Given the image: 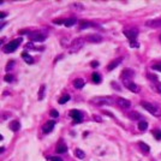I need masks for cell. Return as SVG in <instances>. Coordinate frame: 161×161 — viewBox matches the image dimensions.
Wrapping results in <instances>:
<instances>
[{"mask_svg": "<svg viewBox=\"0 0 161 161\" xmlns=\"http://www.w3.org/2000/svg\"><path fill=\"white\" fill-rule=\"evenodd\" d=\"M84 84H85V82L82 78H77L73 81V87H75L76 89H82L83 87H84Z\"/></svg>", "mask_w": 161, "mask_h": 161, "instance_id": "9a60e30c", "label": "cell"}, {"mask_svg": "<svg viewBox=\"0 0 161 161\" xmlns=\"http://www.w3.org/2000/svg\"><path fill=\"white\" fill-rule=\"evenodd\" d=\"M22 58L24 59V61H25V63H28V64H34V59H33V57H31V55L28 54L27 52H23V53H22Z\"/></svg>", "mask_w": 161, "mask_h": 161, "instance_id": "ac0fdd59", "label": "cell"}, {"mask_svg": "<svg viewBox=\"0 0 161 161\" xmlns=\"http://www.w3.org/2000/svg\"><path fill=\"white\" fill-rule=\"evenodd\" d=\"M160 41H161V35H160Z\"/></svg>", "mask_w": 161, "mask_h": 161, "instance_id": "f35d334b", "label": "cell"}, {"mask_svg": "<svg viewBox=\"0 0 161 161\" xmlns=\"http://www.w3.org/2000/svg\"><path fill=\"white\" fill-rule=\"evenodd\" d=\"M91 78H93V82L94 83H100L101 82V76L99 75L98 72H94L93 76H91Z\"/></svg>", "mask_w": 161, "mask_h": 161, "instance_id": "cb8c5ba5", "label": "cell"}, {"mask_svg": "<svg viewBox=\"0 0 161 161\" xmlns=\"http://www.w3.org/2000/svg\"><path fill=\"white\" fill-rule=\"evenodd\" d=\"M76 18H67L66 20H64V25L65 27H67V28H70V27H72L73 24H76Z\"/></svg>", "mask_w": 161, "mask_h": 161, "instance_id": "44dd1931", "label": "cell"}, {"mask_svg": "<svg viewBox=\"0 0 161 161\" xmlns=\"http://www.w3.org/2000/svg\"><path fill=\"white\" fill-rule=\"evenodd\" d=\"M91 66H93V67H98L99 63H98V61H93V63H91Z\"/></svg>", "mask_w": 161, "mask_h": 161, "instance_id": "8d00e7d4", "label": "cell"}, {"mask_svg": "<svg viewBox=\"0 0 161 161\" xmlns=\"http://www.w3.org/2000/svg\"><path fill=\"white\" fill-rule=\"evenodd\" d=\"M12 79H13V77H12L11 75H8V73H7V75L5 76V81H6V82H11Z\"/></svg>", "mask_w": 161, "mask_h": 161, "instance_id": "d6a6232c", "label": "cell"}, {"mask_svg": "<svg viewBox=\"0 0 161 161\" xmlns=\"http://www.w3.org/2000/svg\"><path fill=\"white\" fill-rule=\"evenodd\" d=\"M54 125H55V122L54 120H51V122H47L42 127V131L43 134H49L52 130L54 129Z\"/></svg>", "mask_w": 161, "mask_h": 161, "instance_id": "52a82bcc", "label": "cell"}, {"mask_svg": "<svg viewBox=\"0 0 161 161\" xmlns=\"http://www.w3.org/2000/svg\"><path fill=\"white\" fill-rule=\"evenodd\" d=\"M147 127H148V123L145 122V120H141V122L138 123V130L144 131V130H147Z\"/></svg>", "mask_w": 161, "mask_h": 161, "instance_id": "7402d4cb", "label": "cell"}, {"mask_svg": "<svg viewBox=\"0 0 161 161\" xmlns=\"http://www.w3.org/2000/svg\"><path fill=\"white\" fill-rule=\"evenodd\" d=\"M124 85H125L129 90L134 91V93H138V91H139L138 85L135 82H132V81H125V82H124Z\"/></svg>", "mask_w": 161, "mask_h": 161, "instance_id": "8992f818", "label": "cell"}, {"mask_svg": "<svg viewBox=\"0 0 161 161\" xmlns=\"http://www.w3.org/2000/svg\"><path fill=\"white\" fill-rule=\"evenodd\" d=\"M123 61V58H118V59H115V60H113V61H111L108 65H107V70L108 71H112V70H114L115 67L118 66L119 64Z\"/></svg>", "mask_w": 161, "mask_h": 161, "instance_id": "7c38bea8", "label": "cell"}, {"mask_svg": "<svg viewBox=\"0 0 161 161\" xmlns=\"http://www.w3.org/2000/svg\"><path fill=\"white\" fill-rule=\"evenodd\" d=\"M13 64H15V61H11V64H10V65H7V66H6V69H7V71L10 70V69H11L12 66H13Z\"/></svg>", "mask_w": 161, "mask_h": 161, "instance_id": "74e56055", "label": "cell"}, {"mask_svg": "<svg viewBox=\"0 0 161 161\" xmlns=\"http://www.w3.org/2000/svg\"><path fill=\"white\" fill-rule=\"evenodd\" d=\"M93 119H94L95 122H98V123H101V122H102V118H101V117H99V115H95V114L93 115Z\"/></svg>", "mask_w": 161, "mask_h": 161, "instance_id": "1f68e13d", "label": "cell"}, {"mask_svg": "<svg viewBox=\"0 0 161 161\" xmlns=\"http://www.w3.org/2000/svg\"><path fill=\"white\" fill-rule=\"evenodd\" d=\"M153 135L155 136V138H156L157 141L159 139H161V130H153Z\"/></svg>", "mask_w": 161, "mask_h": 161, "instance_id": "4316f807", "label": "cell"}, {"mask_svg": "<svg viewBox=\"0 0 161 161\" xmlns=\"http://www.w3.org/2000/svg\"><path fill=\"white\" fill-rule=\"evenodd\" d=\"M45 89H46V87L43 85H41L40 87V91H39V100H42L43 99V96H45Z\"/></svg>", "mask_w": 161, "mask_h": 161, "instance_id": "484cf974", "label": "cell"}, {"mask_svg": "<svg viewBox=\"0 0 161 161\" xmlns=\"http://www.w3.org/2000/svg\"><path fill=\"white\" fill-rule=\"evenodd\" d=\"M75 155H76V157H77V159H81V160L85 159V153H84L82 149H79V148L75 149Z\"/></svg>", "mask_w": 161, "mask_h": 161, "instance_id": "d6986e66", "label": "cell"}, {"mask_svg": "<svg viewBox=\"0 0 161 161\" xmlns=\"http://www.w3.org/2000/svg\"><path fill=\"white\" fill-rule=\"evenodd\" d=\"M6 16H7V13H6V12H0V18H5Z\"/></svg>", "mask_w": 161, "mask_h": 161, "instance_id": "e575fe53", "label": "cell"}, {"mask_svg": "<svg viewBox=\"0 0 161 161\" xmlns=\"http://www.w3.org/2000/svg\"><path fill=\"white\" fill-rule=\"evenodd\" d=\"M152 69H153V70L159 71V72H161V63H159V64H154L153 66H152Z\"/></svg>", "mask_w": 161, "mask_h": 161, "instance_id": "4dcf8cb0", "label": "cell"}, {"mask_svg": "<svg viewBox=\"0 0 161 161\" xmlns=\"http://www.w3.org/2000/svg\"><path fill=\"white\" fill-rule=\"evenodd\" d=\"M20 42H22V39H16V40H13V41H11V42H8L4 47L5 53H12V52H15L17 48L19 47Z\"/></svg>", "mask_w": 161, "mask_h": 161, "instance_id": "7a4b0ae2", "label": "cell"}, {"mask_svg": "<svg viewBox=\"0 0 161 161\" xmlns=\"http://www.w3.org/2000/svg\"><path fill=\"white\" fill-rule=\"evenodd\" d=\"M124 35H125L127 39L131 40V41H134V40L137 37V31H136V30H134V29H130V30H124Z\"/></svg>", "mask_w": 161, "mask_h": 161, "instance_id": "8fae6325", "label": "cell"}, {"mask_svg": "<svg viewBox=\"0 0 161 161\" xmlns=\"http://www.w3.org/2000/svg\"><path fill=\"white\" fill-rule=\"evenodd\" d=\"M94 102L95 103H98V105H111L112 102H111V99L110 98H96L94 99Z\"/></svg>", "mask_w": 161, "mask_h": 161, "instance_id": "4fadbf2b", "label": "cell"}, {"mask_svg": "<svg viewBox=\"0 0 161 161\" xmlns=\"http://www.w3.org/2000/svg\"><path fill=\"white\" fill-rule=\"evenodd\" d=\"M84 41L85 40L84 39H76V40H73L72 41V43H71V53H77V52L81 49V48L83 47V45H84Z\"/></svg>", "mask_w": 161, "mask_h": 161, "instance_id": "3957f363", "label": "cell"}, {"mask_svg": "<svg viewBox=\"0 0 161 161\" xmlns=\"http://www.w3.org/2000/svg\"><path fill=\"white\" fill-rule=\"evenodd\" d=\"M29 39L34 41V42H43L46 40V36L43 35L42 33H37V31H34V33H30L29 34Z\"/></svg>", "mask_w": 161, "mask_h": 161, "instance_id": "277c9868", "label": "cell"}, {"mask_svg": "<svg viewBox=\"0 0 161 161\" xmlns=\"http://www.w3.org/2000/svg\"><path fill=\"white\" fill-rule=\"evenodd\" d=\"M138 145H139V147H141V149H142V152H143V150H144V153H148V152H149V147H148V145L145 144V143H143V142H139V143H138Z\"/></svg>", "mask_w": 161, "mask_h": 161, "instance_id": "d4e9b609", "label": "cell"}, {"mask_svg": "<svg viewBox=\"0 0 161 161\" xmlns=\"http://www.w3.org/2000/svg\"><path fill=\"white\" fill-rule=\"evenodd\" d=\"M48 160L49 161H63L60 157H54V156H52V157H48Z\"/></svg>", "mask_w": 161, "mask_h": 161, "instance_id": "836d02e7", "label": "cell"}, {"mask_svg": "<svg viewBox=\"0 0 161 161\" xmlns=\"http://www.w3.org/2000/svg\"><path fill=\"white\" fill-rule=\"evenodd\" d=\"M49 114H51V117H53V118H58V117H59V112L57 110H51Z\"/></svg>", "mask_w": 161, "mask_h": 161, "instance_id": "f546056e", "label": "cell"}, {"mask_svg": "<svg viewBox=\"0 0 161 161\" xmlns=\"http://www.w3.org/2000/svg\"><path fill=\"white\" fill-rule=\"evenodd\" d=\"M84 40L91 43H99L102 41V36L99 35V34H89V35H87L84 37Z\"/></svg>", "mask_w": 161, "mask_h": 161, "instance_id": "5b68a950", "label": "cell"}, {"mask_svg": "<svg viewBox=\"0 0 161 161\" xmlns=\"http://www.w3.org/2000/svg\"><path fill=\"white\" fill-rule=\"evenodd\" d=\"M10 129L12 130V131H15V132H16V131H18V130L20 129V124H19V122H18V120H12L11 123H10Z\"/></svg>", "mask_w": 161, "mask_h": 161, "instance_id": "2e32d148", "label": "cell"}, {"mask_svg": "<svg viewBox=\"0 0 161 161\" xmlns=\"http://www.w3.org/2000/svg\"><path fill=\"white\" fill-rule=\"evenodd\" d=\"M79 23H81V25H79V27H81V29H84V28L90 27V24H91V23H89V22H85V20H81Z\"/></svg>", "mask_w": 161, "mask_h": 161, "instance_id": "f1b7e54d", "label": "cell"}, {"mask_svg": "<svg viewBox=\"0 0 161 161\" xmlns=\"http://www.w3.org/2000/svg\"><path fill=\"white\" fill-rule=\"evenodd\" d=\"M147 27L150 28H161V19H153L147 22Z\"/></svg>", "mask_w": 161, "mask_h": 161, "instance_id": "5bb4252c", "label": "cell"}, {"mask_svg": "<svg viewBox=\"0 0 161 161\" xmlns=\"http://www.w3.org/2000/svg\"><path fill=\"white\" fill-rule=\"evenodd\" d=\"M141 106L143 107L145 111H148L150 114H153L155 117H161V110L159 107L155 106V105H153V103L147 102V101H141Z\"/></svg>", "mask_w": 161, "mask_h": 161, "instance_id": "6da1fadb", "label": "cell"}, {"mask_svg": "<svg viewBox=\"0 0 161 161\" xmlns=\"http://www.w3.org/2000/svg\"><path fill=\"white\" fill-rule=\"evenodd\" d=\"M117 103H118V105L122 107V108H130V106H131V102H130L129 100L123 99V98L117 99Z\"/></svg>", "mask_w": 161, "mask_h": 161, "instance_id": "9c48e42d", "label": "cell"}, {"mask_svg": "<svg viewBox=\"0 0 161 161\" xmlns=\"http://www.w3.org/2000/svg\"><path fill=\"white\" fill-rule=\"evenodd\" d=\"M130 46H131V47H138V45H137V42H136V41H131V45H130Z\"/></svg>", "mask_w": 161, "mask_h": 161, "instance_id": "d590c367", "label": "cell"}, {"mask_svg": "<svg viewBox=\"0 0 161 161\" xmlns=\"http://www.w3.org/2000/svg\"><path fill=\"white\" fill-rule=\"evenodd\" d=\"M69 100H70V95L65 94V95H63V96L59 99V103H60V105H64V103H66Z\"/></svg>", "mask_w": 161, "mask_h": 161, "instance_id": "603a6c76", "label": "cell"}, {"mask_svg": "<svg viewBox=\"0 0 161 161\" xmlns=\"http://www.w3.org/2000/svg\"><path fill=\"white\" fill-rule=\"evenodd\" d=\"M70 115L73 118V120H75L73 123H81V122H82V113H81L79 111L72 110L70 112Z\"/></svg>", "mask_w": 161, "mask_h": 161, "instance_id": "ba28073f", "label": "cell"}, {"mask_svg": "<svg viewBox=\"0 0 161 161\" xmlns=\"http://www.w3.org/2000/svg\"><path fill=\"white\" fill-rule=\"evenodd\" d=\"M134 71L132 70H130V69H126V70L123 71V73H122V78H124L125 81H131V78L134 77Z\"/></svg>", "mask_w": 161, "mask_h": 161, "instance_id": "30bf717a", "label": "cell"}, {"mask_svg": "<svg viewBox=\"0 0 161 161\" xmlns=\"http://www.w3.org/2000/svg\"><path fill=\"white\" fill-rule=\"evenodd\" d=\"M154 87H155V89H156L157 93H159V94H161V82H159V81H155V82H154Z\"/></svg>", "mask_w": 161, "mask_h": 161, "instance_id": "83f0119b", "label": "cell"}, {"mask_svg": "<svg viewBox=\"0 0 161 161\" xmlns=\"http://www.w3.org/2000/svg\"><path fill=\"white\" fill-rule=\"evenodd\" d=\"M129 118L131 120H142V115L136 111H132L131 113H129Z\"/></svg>", "mask_w": 161, "mask_h": 161, "instance_id": "e0dca14e", "label": "cell"}, {"mask_svg": "<svg viewBox=\"0 0 161 161\" xmlns=\"http://www.w3.org/2000/svg\"><path fill=\"white\" fill-rule=\"evenodd\" d=\"M67 152V147L64 143H60L58 147H57V153H59V154H64V153H66Z\"/></svg>", "mask_w": 161, "mask_h": 161, "instance_id": "ffe728a7", "label": "cell"}]
</instances>
